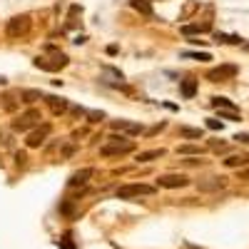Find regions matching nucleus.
I'll return each mask as SVG.
<instances>
[{
	"label": "nucleus",
	"mask_w": 249,
	"mask_h": 249,
	"mask_svg": "<svg viewBox=\"0 0 249 249\" xmlns=\"http://www.w3.org/2000/svg\"><path fill=\"white\" fill-rule=\"evenodd\" d=\"M135 150V142L122 137V135H110L107 142L100 147V155L102 157H122V155H130Z\"/></svg>",
	"instance_id": "1"
},
{
	"label": "nucleus",
	"mask_w": 249,
	"mask_h": 249,
	"mask_svg": "<svg viewBox=\"0 0 249 249\" xmlns=\"http://www.w3.org/2000/svg\"><path fill=\"white\" fill-rule=\"evenodd\" d=\"M155 195V187L150 184H142V182H132V184H122L117 190L120 199H135V197H150Z\"/></svg>",
	"instance_id": "2"
},
{
	"label": "nucleus",
	"mask_w": 249,
	"mask_h": 249,
	"mask_svg": "<svg viewBox=\"0 0 249 249\" xmlns=\"http://www.w3.org/2000/svg\"><path fill=\"white\" fill-rule=\"evenodd\" d=\"M68 62H70V60H68L65 53H53L50 57H35V68L48 70V72H55V70H60V68H65Z\"/></svg>",
	"instance_id": "3"
},
{
	"label": "nucleus",
	"mask_w": 249,
	"mask_h": 249,
	"mask_svg": "<svg viewBox=\"0 0 249 249\" xmlns=\"http://www.w3.org/2000/svg\"><path fill=\"white\" fill-rule=\"evenodd\" d=\"M8 37H23L30 33V15H15L8 20V28H5Z\"/></svg>",
	"instance_id": "4"
},
{
	"label": "nucleus",
	"mask_w": 249,
	"mask_h": 249,
	"mask_svg": "<svg viewBox=\"0 0 249 249\" xmlns=\"http://www.w3.org/2000/svg\"><path fill=\"white\" fill-rule=\"evenodd\" d=\"M37 120H40V112H37L35 107H30L28 112H23L20 117L13 120V130H15V132H28L33 124H37Z\"/></svg>",
	"instance_id": "5"
},
{
	"label": "nucleus",
	"mask_w": 249,
	"mask_h": 249,
	"mask_svg": "<svg viewBox=\"0 0 249 249\" xmlns=\"http://www.w3.org/2000/svg\"><path fill=\"white\" fill-rule=\"evenodd\" d=\"M190 184V177L187 175H162L157 177V187H164V190H177V187H187Z\"/></svg>",
	"instance_id": "6"
},
{
	"label": "nucleus",
	"mask_w": 249,
	"mask_h": 249,
	"mask_svg": "<svg viewBox=\"0 0 249 249\" xmlns=\"http://www.w3.org/2000/svg\"><path fill=\"white\" fill-rule=\"evenodd\" d=\"M237 75V68L234 65H222V68H214L207 72V80L210 82H224V80H232Z\"/></svg>",
	"instance_id": "7"
},
{
	"label": "nucleus",
	"mask_w": 249,
	"mask_h": 249,
	"mask_svg": "<svg viewBox=\"0 0 249 249\" xmlns=\"http://www.w3.org/2000/svg\"><path fill=\"white\" fill-rule=\"evenodd\" d=\"M48 135H50V124H43L40 130H35V132H30L28 135V140H25V144L33 150V147H40L45 140H48Z\"/></svg>",
	"instance_id": "8"
},
{
	"label": "nucleus",
	"mask_w": 249,
	"mask_h": 249,
	"mask_svg": "<svg viewBox=\"0 0 249 249\" xmlns=\"http://www.w3.org/2000/svg\"><path fill=\"white\" fill-rule=\"evenodd\" d=\"M112 130L115 132H127V135H140L142 132V124L130 122V120H112Z\"/></svg>",
	"instance_id": "9"
},
{
	"label": "nucleus",
	"mask_w": 249,
	"mask_h": 249,
	"mask_svg": "<svg viewBox=\"0 0 249 249\" xmlns=\"http://www.w3.org/2000/svg\"><path fill=\"white\" fill-rule=\"evenodd\" d=\"M92 175H95V170L92 167H82V170H77V172H72V177H70V187H82V184H88L90 179H92Z\"/></svg>",
	"instance_id": "10"
},
{
	"label": "nucleus",
	"mask_w": 249,
	"mask_h": 249,
	"mask_svg": "<svg viewBox=\"0 0 249 249\" xmlns=\"http://www.w3.org/2000/svg\"><path fill=\"white\" fill-rule=\"evenodd\" d=\"M224 184H227L224 177H207V179H199L197 182V187H199L202 192H217V190H222Z\"/></svg>",
	"instance_id": "11"
},
{
	"label": "nucleus",
	"mask_w": 249,
	"mask_h": 249,
	"mask_svg": "<svg viewBox=\"0 0 249 249\" xmlns=\"http://www.w3.org/2000/svg\"><path fill=\"white\" fill-rule=\"evenodd\" d=\"M45 102H48V107L53 110V115H62V112L68 110V100H65V97L48 95V97H45Z\"/></svg>",
	"instance_id": "12"
},
{
	"label": "nucleus",
	"mask_w": 249,
	"mask_h": 249,
	"mask_svg": "<svg viewBox=\"0 0 249 249\" xmlns=\"http://www.w3.org/2000/svg\"><path fill=\"white\" fill-rule=\"evenodd\" d=\"M179 90H182V95L190 100V97H195L197 95V80H192V77H187V80H182V85H179Z\"/></svg>",
	"instance_id": "13"
},
{
	"label": "nucleus",
	"mask_w": 249,
	"mask_h": 249,
	"mask_svg": "<svg viewBox=\"0 0 249 249\" xmlns=\"http://www.w3.org/2000/svg\"><path fill=\"white\" fill-rule=\"evenodd\" d=\"M43 97H45V95L40 92V90H23V92H20V100H23L25 105H33L35 100H43Z\"/></svg>",
	"instance_id": "14"
},
{
	"label": "nucleus",
	"mask_w": 249,
	"mask_h": 249,
	"mask_svg": "<svg viewBox=\"0 0 249 249\" xmlns=\"http://www.w3.org/2000/svg\"><path fill=\"white\" fill-rule=\"evenodd\" d=\"M160 157H164V150L160 147V150H150V152H140L137 155V162H152V160H160Z\"/></svg>",
	"instance_id": "15"
},
{
	"label": "nucleus",
	"mask_w": 249,
	"mask_h": 249,
	"mask_svg": "<svg viewBox=\"0 0 249 249\" xmlns=\"http://www.w3.org/2000/svg\"><path fill=\"white\" fill-rule=\"evenodd\" d=\"M130 5H132L137 13H142V15H152V5L147 3V0H130Z\"/></svg>",
	"instance_id": "16"
},
{
	"label": "nucleus",
	"mask_w": 249,
	"mask_h": 249,
	"mask_svg": "<svg viewBox=\"0 0 249 249\" xmlns=\"http://www.w3.org/2000/svg\"><path fill=\"white\" fill-rule=\"evenodd\" d=\"M212 105L217 110H234V102L227 100V97H212Z\"/></svg>",
	"instance_id": "17"
},
{
	"label": "nucleus",
	"mask_w": 249,
	"mask_h": 249,
	"mask_svg": "<svg viewBox=\"0 0 249 249\" xmlns=\"http://www.w3.org/2000/svg\"><path fill=\"white\" fill-rule=\"evenodd\" d=\"M204 150L202 147H195V144H182V147H177V155H202Z\"/></svg>",
	"instance_id": "18"
},
{
	"label": "nucleus",
	"mask_w": 249,
	"mask_h": 249,
	"mask_svg": "<svg viewBox=\"0 0 249 249\" xmlns=\"http://www.w3.org/2000/svg\"><path fill=\"white\" fill-rule=\"evenodd\" d=\"M244 162H249V157H242V155H232V157L224 160L227 167H239V164H244Z\"/></svg>",
	"instance_id": "19"
},
{
	"label": "nucleus",
	"mask_w": 249,
	"mask_h": 249,
	"mask_svg": "<svg viewBox=\"0 0 249 249\" xmlns=\"http://www.w3.org/2000/svg\"><path fill=\"white\" fill-rule=\"evenodd\" d=\"M179 137H192V140H202V130H195V127H179Z\"/></svg>",
	"instance_id": "20"
},
{
	"label": "nucleus",
	"mask_w": 249,
	"mask_h": 249,
	"mask_svg": "<svg viewBox=\"0 0 249 249\" xmlns=\"http://www.w3.org/2000/svg\"><path fill=\"white\" fill-rule=\"evenodd\" d=\"M210 30V25H187V28H182V33L184 35H192V33H207Z\"/></svg>",
	"instance_id": "21"
},
{
	"label": "nucleus",
	"mask_w": 249,
	"mask_h": 249,
	"mask_svg": "<svg viewBox=\"0 0 249 249\" xmlns=\"http://www.w3.org/2000/svg\"><path fill=\"white\" fill-rule=\"evenodd\" d=\"M184 57H192V60H199V62H204V60H212V55H210V53H190V50L184 53Z\"/></svg>",
	"instance_id": "22"
},
{
	"label": "nucleus",
	"mask_w": 249,
	"mask_h": 249,
	"mask_svg": "<svg viewBox=\"0 0 249 249\" xmlns=\"http://www.w3.org/2000/svg\"><path fill=\"white\" fill-rule=\"evenodd\" d=\"M219 117H224V120H239V115L234 110H219Z\"/></svg>",
	"instance_id": "23"
},
{
	"label": "nucleus",
	"mask_w": 249,
	"mask_h": 249,
	"mask_svg": "<svg viewBox=\"0 0 249 249\" xmlns=\"http://www.w3.org/2000/svg\"><path fill=\"white\" fill-rule=\"evenodd\" d=\"M234 142H242V144H249V132H237V135H234Z\"/></svg>",
	"instance_id": "24"
},
{
	"label": "nucleus",
	"mask_w": 249,
	"mask_h": 249,
	"mask_svg": "<svg viewBox=\"0 0 249 249\" xmlns=\"http://www.w3.org/2000/svg\"><path fill=\"white\" fill-rule=\"evenodd\" d=\"M207 127L210 130H222V122L219 120H207Z\"/></svg>",
	"instance_id": "25"
},
{
	"label": "nucleus",
	"mask_w": 249,
	"mask_h": 249,
	"mask_svg": "<svg viewBox=\"0 0 249 249\" xmlns=\"http://www.w3.org/2000/svg\"><path fill=\"white\" fill-rule=\"evenodd\" d=\"M162 127H164V122H160V124H155V127H150V130H147V135H157Z\"/></svg>",
	"instance_id": "26"
},
{
	"label": "nucleus",
	"mask_w": 249,
	"mask_h": 249,
	"mask_svg": "<svg viewBox=\"0 0 249 249\" xmlns=\"http://www.w3.org/2000/svg\"><path fill=\"white\" fill-rule=\"evenodd\" d=\"M88 115H90V120H92V122H100L102 117H105V115H102V112H88Z\"/></svg>",
	"instance_id": "27"
},
{
	"label": "nucleus",
	"mask_w": 249,
	"mask_h": 249,
	"mask_svg": "<svg viewBox=\"0 0 249 249\" xmlns=\"http://www.w3.org/2000/svg\"><path fill=\"white\" fill-rule=\"evenodd\" d=\"M15 160H18V164H25V160H28V157H25V152H18V155H15Z\"/></svg>",
	"instance_id": "28"
},
{
	"label": "nucleus",
	"mask_w": 249,
	"mask_h": 249,
	"mask_svg": "<svg viewBox=\"0 0 249 249\" xmlns=\"http://www.w3.org/2000/svg\"><path fill=\"white\" fill-rule=\"evenodd\" d=\"M239 179H249V170H244V172H239Z\"/></svg>",
	"instance_id": "29"
}]
</instances>
